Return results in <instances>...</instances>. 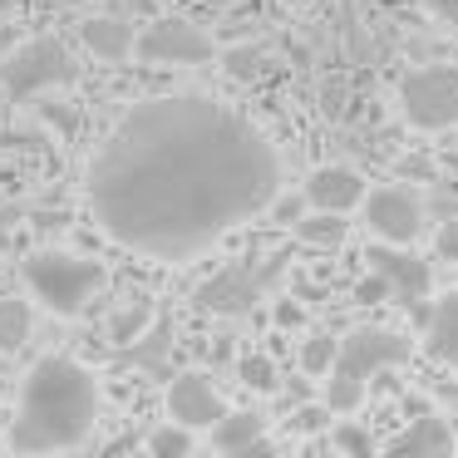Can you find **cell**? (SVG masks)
<instances>
[{
    "label": "cell",
    "mask_w": 458,
    "mask_h": 458,
    "mask_svg": "<svg viewBox=\"0 0 458 458\" xmlns=\"http://www.w3.org/2000/svg\"><path fill=\"white\" fill-rule=\"evenodd\" d=\"M74 74L80 70H74L70 45L40 35V40H25L5 55V64H0V89L21 104V99H35V94L60 89V84H74Z\"/></svg>",
    "instance_id": "5b68a950"
},
{
    "label": "cell",
    "mask_w": 458,
    "mask_h": 458,
    "mask_svg": "<svg viewBox=\"0 0 458 458\" xmlns=\"http://www.w3.org/2000/svg\"><path fill=\"white\" fill-rule=\"evenodd\" d=\"M15 222H21V212H15V208H0V251L15 242Z\"/></svg>",
    "instance_id": "f546056e"
},
{
    "label": "cell",
    "mask_w": 458,
    "mask_h": 458,
    "mask_svg": "<svg viewBox=\"0 0 458 458\" xmlns=\"http://www.w3.org/2000/svg\"><path fill=\"white\" fill-rule=\"evenodd\" d=\"M148 320H153V306H148V301H139V306L119 310V316L109 320V340H114V345H133V340L148 330Z\"/></svg>",
    "instance_id": "44dd1931"
},
{
    "label": "cell",
    "mask_w": 458,
    "mask_h": 458,
    "mask_svg": "<svg viewBox=\"0 0 458 458\" xmlns=\"http://www.w3.org/2000/svg\"><path fill=\"white\" fill-rule=\"evenodd\" d=\"M340 94H345V84H340V80H335V84H326V89H320V99H326V109H330V114L340 109Z\"/></svg>",
    "instance_id": "d6a6232c"
},
{
    "label": "cell",
    "mask_w": 458,
    "mask_h": 458,
    "mask_svg": "<svg viewBox=\"0 0 458 458\" xmlns=\"http://www.w3.org/2000/svg\"><path fill=\"white\" fill-rule=\"evenodd\" d=\"M335 355H340V340L310 335L306 345H301V369H306V375H330V369H335Z\"/></svg>",
    "instance_id": "603a6c76"
},
{
    "label": "cell",
    "mask_w": 458,
    "mask_h": 458,
    "mask_svg": "<svg viewBox=\"0 0 458 458\" xmlns=\"http://www.w3.org/2000/svg\"><path fill=\"white\" fill-rule=\"evenodd\" d=\"M424 345L438 365H454L458 369V291H448L434 310H428V326H424Z\"/></svg>",
    "instance_id": "2e32d148"
},
{
    "label": "cell",
    "mask_w": 458,
    "mask_h": 458,
    "mask_svg": "<svg viewBox=\"0 0 458 458\" xmlns=\"http://www.w3.org/2000/svg\"><path fill=\"white\" fill-rule=\"evenodd\" d=\"M281 153L212 94H158L114 123L89 163V212L109 242L153 261H192L267 212Z\"/></svg>",
    "instance_id": "6da1fadb"
},
{
    "label": "cell",
    "mask_w": 458,
    "mask_h": 458,
    "mask_svg": "<svg viewBox=\"0 0 458 458\" xmlns=\"http://www.w3.org/2000/svg\"><path fill=\"white\" fill-rule=\"evenodd\" d=\"M414 355V340L399 335V330H385V326H360L340 340V355H335V369L326 379V404L335 414H355L365 404V385L369 375L389 365H404Z\"/></svg>",
    "instance_id": "3957f363"
},
{
    "label": "cell",
    "mask_w": 458,
    "mask_h": 458,
    "mask_svg": "<svg viewBox=\"0 0 458 458\" xmlns=\"http://www.w3.org/2000/svg\"><path fill=\"white\" fill-rule=\"evenodd\" d=\"M5 11H11V0H0V15H5Z\"/></svg>",
    "instance_id": "e575fe53"
},
{
    "label": "cell",
    "mask_w": 458,
    "mask_h": 458,
    "mask_svg": "<svg viewBox=\"0 0 458 458\" xmlns=\"http://www.w3.org/2000/svg\"><path fill=\"white\" fill-rule=\"evenodd\" d=\"M276 212H281V217H286V222H301V202H296V198H286V202H281Z\"/></svg>",
    "instance_id": "836d02e7"
},
{
    "label": "cell",
    "mask_w": 458,
    "mask_h": 458,
    "mask_svg": "<svg viewBox=\"0 0 458 458\" xmlns=\"http://www.w3.org/2000/svg\"><path fill=\"white\" fill-rule=\"evenodd\" d=\"M271 320H276L281 330H301L306 326V306H301L296 296H281L276 306H271Z\"/></svg>",
    "instance_id": "484cf974"
},
{
    "label": "cell",
    "mask_w": 458,
    "mask_h": 458,
    "mask_svg": "<svg viewBox=\"0 0 458 458\" xmlns=\"http://www.w3.org/2000/svg\"><path fill=\"white\" fill-rule=\"evenodd\" d=\"M448 448H458V444H454L444 419L419 414V419H409V428H399V434L389 438L385 454L389 458H438V454H448Z\"/></svg>",
    "instance_id": "9a60e30c"
},
{
    "label": "cell",
    "mask_w": 458,
    "mask_h": 458,
    "mask_svg": "<svg viewBox=\"0 0 458 458\" xmlns=\"http://www.w3.org/2000/svg\"><path fill=\"white\" fill-rule=\"evenodd\" d=\"M143 448H148L153 458H188V454H192V428L173 419V424L153 428V434H148V444H143Z\"/></svg>",
    "instance_id": "d6986e66"
},
{
    "label": "cell",
    "mask_w": 458,
    "mask_h": 458,
    "mask_svg": "<svg viewBox=\"0 0 458 458\" xmlns=\"http://www.w3.org/2000/svg\"><path fill=\"white\" fill-rule=\"evenodd\" d=\"M237 379L251 394H271V389H276V365H271V355H257V350H251V355L237 360Z\"/></svg>",
    "instance_id": "ffe728a7"
},
{
    "label": "cell",
    "mask_w": 458,
    "mask_h": 458,
    "mask_svg": "<svg viewBox=\"0 0 458 458\" xmlns=\"http://www.w3.org/2000/svg\"><path fill=\"white\" fill-rule=\"evenodd\" d=\"M222 414H227V399L217 394V385L208 375L188 369V375H178L168 385V419H178L188 428H212Z\"/></svg>",
    "instance_id": "30bf717a"
},
{
    "label": "cell",
    "mask_w": 458,
    "mask_h": 458,
    "mask_svg": "<svg viewBox=\"0 0 458 458\" xmlns=\"http://www.w3.org/2000/svg\"><path fill=\"white\" fill-rule=\"evenodd\" d=\"M276 271H281V261H267V267H247V261H237V267L217 271L212 281H202L198 306L217 310V316H247V310L267 296V286L276 281Z\"/></svg>",
    "instance_id": "ba28073f"
},
{
    "label": "cell",
    "mask_w": 458,
    "mask_h": 458,
    "mask_svg": "<svg viewBox=\"0 0 458 458\" xmlns=\"http://www.w3.org/2000/svg\"><path fill=\"white\" fill-rule=\"evenodd\" d=\"M330 414H335L330 404H301L296 414H291V428H296V434H320V428H330Z\"/></svg>",
    "instance_id": "d4e9b609"
},
{
    "label": "cell",
    "mask_w": 458,
    "mask_h": 458,
    "mask_svg": "<svg viewBox=\"0 0 458 458\" xmlns=\"http://www.w3.org/2000/svg\"><path fill=\"white\" fill-rule=\"evenodd\" d=\"M212 5H232V0H212Z\"/></svg>",
    "instance_id": "8d00e7d4"
},
{
    "label": "cell",
    "mask_w": 458,
    "mask_h": 458,
    "mask_svg": "<svg viewBox=\"0 0 458 458\" xmlns=\"http://www.w3.org/2000/svg\"><path fill=\"white\" fill-rule=\"evenodd\" d=\"M330 444H335L340 454H355V458H369V454H375V444H369V434H365L360 424H335Z\"/></svg>",
    "instance_id": "cb8c5ba5"
},
{
    "label": "cell",
    "mask_w": 458,
    "mask_h": 458,
    "mask_svg": "<svg viewBox=\"0 0 458 458\" xmlns=\"http://www.w3.org/2000/svg\"><path fill=\"white\" fill-rule=\"evenodd\" d=\"M399 178H414V182H438V173H434V163H424V158H399Z\"/></svg>",
    "instance_id": "f1b7e54d"
},
{
    "label": "cell",
    "mask_w": 458,
    "mask_h": 458,
    "mask_svg": "<svg viewBox=\"0 0 458 458\" xmlns=\"http://www.w3.org/2000/svg\"><path fill=\"white\" fill-rule=\"evenodd\" d=\"M306 202L310 208H326V212H350V208H365V178L345 163H326L306 178Z\"/></svg>",
    "instance_id": "4fadbf2b"
},
{
    "label": "cell",
    "mask_w": 458,
    "mask_h": 458,
    "mask_svg": "<svg viewBox=\"0 0 458 458\" xmlns=\"http://www.w3.org/2000/svg\"><path fill=\"white\" fill-rule=\"evenodd\" d=\"M30 301L21 296H0V350H21L25 340H30Z\"/></svg>",
    "instance_id": "ac0fdd59"
},
{
    "label": "cell",
    "mask_w": 458,
    "mask_h": 458,
    "mask_svg": "<svg viewBox=\"0 0 458 458\" xmlns=\"http://www.w3.org/2000/svg\"><path fill=\"white\" fill-rule=\"evenodd\" d=\"M133 55L143 64H208L217 55V45H212V35L202 25L182 21V15H163V21H153L139 35V50Z\"/></svg>",
    "instance_id": "52a82bcc"
},
{
    "label": "cell",
    "mask_w": 458,
    "mask_h": 458,
    "mask_svg": "<svg viewBox=\"0 0 458 458\" xmlns=\"http://www.w3.org/2000/svg\"><path fill=\"white\" fill-rule=\"evenodd\" d=\"M399 109H404V119L424 133L458 129V70H448V64L409 70L404 80H399Z\"/></svg>",
    "instance_id": "8992f818"
},
{
    "label": "cell",
    "mask_w": 458,
    "mask_h": 458,
    "mask_svg": "<svg viewBox=\"0 0 458 458\" xmlns=\"http://www.w3.org/2000/svg\"><path fill=\"white\" fill-rule=\"evenodd\" d=\"M389 291H394V286H389V276H379V271H369V276L355 286V301H360V306H379V301H385Z\"/></svg>",
    "instance_id": "4316f807"
},
{
    "label": "cell",
    "mask_w": 458,
    "mask_h": 458,
    "mask_svg": "<svg viewBox=\"0 0 458 458\" xmlns=\"http://www.w3.org/2000/svg\"><path fill=\"white\" fill-rule=\"evenodd\" d=\"M25 286L35 291V301L55 310V316H80L89 306V296L104 286V267L74 251H30L25 257Z\"/></svg>",
    "instance_id": "277c9868"
},
{
    "label": "cell",
    "mask_w": 458,
    "mask_h": 458,
    "mask_svg": "<svg viewBox=\"0 0 458 458\" xmlns=\"http://www.w3.org/2000/svg\"><path fill=\"white\" fill-rule=\"evenodd\" d=\"M438 257L454 261V267H458V212L444 222V227H438Z\"/></svg>",
    "instance_id": "83f0119b"
},
{
    "label": "cell",
    "mask_w": 458,
    "mask_h": 458,
    "mask_svg": "<svg viewBox=\"0 0 458 458\" xmlns=\"http://www.w3.org/2000/svg\"><path fill=\"white\" fill-rule=\"evenodd\" d=\"M80 40H84V50L104 64H119L139 50V35H133V25L123 21V15H89V21L80 25Z\"/></svg>",
    "instance_id": "5bb4252c"
},
{
    "label": "cell",
    "mask_w": 458,
    "mask_h": 458,
    "mask_svg": "<svg viewBox=\"0 0 458 458\" xmlns=\"http://www.w3.org/2000/svg\"><path fill=\"white\" fill-rule=\"evenodd\" d=\"M365 222L379 242H399V247H414L419 232H424V202L409 188H375L365 198Z\"/></svg>",
    "instance_id": "9c48e42d"
},
{
    "label": "cell",
    "mask_w": 458,
    "mask_h": 458,
    "mask_svg": "<svg viewBox=\"0 0 458 458\" xmlns=\"http://www.w3.org/2000/svg\"><path fill=\"white\" fill-rule=\"evenodd\" d=\"M286 5H306V0H286Z\"/></svg>",
    "instance_id": "d590c367"
},
{
    "label": "cell",
    "mask_w": 458,
    "mask_h": 458,
    "mask_svg": "<svg viewBox=\"0 0 458 458\" xmlns=\"http://www.w3.org/2000/svg\"><path fill=\"white\" fill-rule=\"evenodd\" d=\"M424 5H428V15H438V21H448V25L458 21V0H424Z\"/></svg>",
    "instance_id": "4dcf8cb0"
},
{
    "label": "cell",
    "mask_w": 458,
    "mask_h": 458,
    "mask_svg": "<svg viewBox=\"0 0 458 458\" xmlns=\"http://www.w3.org/2000/svg\"><path fill=\"white\" fill-rule=\"evenodd\" d=\"M296 237L306 242V247H340V242L350 237V222H345V212H326V208H316L310 217H301V222H296Z\"/></svg>",
    "instance_id": "e0dca14e"
},
{
    "label": "cell",
    "mask_w": 458,
    "mask_h": 458,
    "mask_svg": "<svg viewBox=\"0 0 458 458\" xmlns=\"http://www.w3.org/2000/svg\"><path fill=\"white\" fill-rule=\"evenodd\" d=\"M261 60H267V50L261 45H237V50H222V70L232 74L237 84H251L261 74Z\"/></svg>",
    "instance_id": "7402d4cb"
},
{
    "label": "cell",
    "mask_w": 458,
    "mask_h": 458,
    "mask_svg": "<svg viewBox=\"0 0 458 458\" xmlns=\"http://www.w3.org/2000/svg\"><path fill=\"white\" fill-rule=\"evenodd\" d=\"M208 434H212V448H217V454H237V458H267V454H276V444L267 438V419L251 414V409H227V414H222Z\"/></svg>",
    "instance_id": "7c38bea8"
},
{
    "label": "cell",
    "mask_w": 458,
    "mask_h": 458,
    "mask_svg": "<svg viewBox=\"0 0 458 458\" xmlns=\"http://www.w3.org/2000/svg\"><path fill=\"white\" fill-rule=\"evenodd\" d=\"M99 419V385L94 375L70 355H45L25 375L21 409L11 424L15 454H64L80 448L94 434Z\"/></svg>",
    "instance_id": "7a4b0ae2"
},
{
    "label": "cell",
    "mask_w": 458,
    "mask_h": 458,
    "mask_svg": "<svg viewBox=\"0 0 458 458\" xmlns=\"http://www.w3.org/2000/svg\"><path fill=\"white\" fill-rule=\"evenodd\" d=\"M365 261H369V271L389 276L394 296H404V301H424L428 291H434V271H428V261L414 257L409 247H399V242H379V247H369Z\"/></svg>",
    "instance_id": "8fae6325"
},
{
    "label": "cell",
    "mask_w": 458,
    "mask_h": 458,
    "mask_svg": "<svg viewBox=\"0 0 458 458\" xmlns=\"http://www.w3.org/2000/svg\"><path fill=\"white\" fill-rule=\"evenodd\" d=\"M45 119L60 123V133H74V114H70V109H60V104H50V109H45Z\"/></svg>",
    "instance_id": "1f68e13d"
}]
</instances>
